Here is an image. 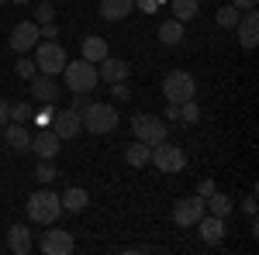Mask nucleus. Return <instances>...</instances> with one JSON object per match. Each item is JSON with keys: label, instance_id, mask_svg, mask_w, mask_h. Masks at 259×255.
Returning <instances> with one entry per match:
<instances>
[{"label": "nucleus", "instance_id": "ddd939ff", "mask_svg": "<svg viewBox=\"0 0 259 255\" xmlns=\"http://www.w3.org/2000/svg\"><path fill=\"white\" fill-rule=\"evenodd\" d=\"M31 93H35V100H41V104H56V100H59V83H56V76L35 73V76H31Z\"/></svg>", "mask_w": 259, "mask_h": 255}, {"label": "nucleus", "instance_id": "72a5a7b5", "mask_svg": "<svg viewBox=\"0 0 259 255\" xmlns=\"http://www.w3.org/2000/svg\"><path fill=\"white\" fill-rule=\"evenodd\" d=\"M211 193H214V183H211V179H200V186H197V196H204V200H207Z\"/></svg>", "mask_w": 259, "mask_h": 255}, {"label": "nucleus", "instance_id": "4468645a", "mask_svg": "<svg viewBox=\"0 0 259 255\" xmlns=\"http://www.w3.org/2000/svg\"><path fill=\"white\" fill-rule=\"evenodd\" d=\"M97 76L104 79V83H124L128 79V62L124 59H114V56H104V59L97 62Z\"/></svg>", "mask_w": 259, "mask_h": 255}, {"label": "nucleus", "instance_id": "a211bd4d", "mask_svg": "<svg viewBox=\"0 0 259 255\" xmlns=\"http://www.w3.org/2000/svg\"><path fill=\"white\" fill-rule=\"evenodd\" d=\"M4 138H7V145H11V148H14L18 156L31 148V135L24 131V124H18V121H14V124H11V121L4 124Z\"/></svg>", "mask_w": 259, "mask_h": 255}, {"label": "nucleus", "instance_id": "f704fd0d", "mask_svg": "<svg viewBox=\"0 0 259 255\" xmlns=\"http://www.w3.org/2000/svg\"><path fill=\"white\" fill-rule=\"evenodd\" d=\"M90 104V93H73V111H83Z\"/></svg>", "mask_w": 259, "mask_h": 255}, {"label": "nucleus", "instance_id": "f3484780", "mask_svg": "<svg viewBox=\"0 0 259 255\" xmlns=\"http://www.w3.org/2000/svg\"><path fill=\"white\" fill-rule=\"evenodd\" d=\"M200 228V238L207 241V245H218L221 238H225V217H214V214H204L197 221Z\"/></svg>", "mask_w": 259, "mask_h": 255}, {"label": "nucleus", "instance_id": "4be33fe9", "mask_svg": "<svg viewBox=\"0 0 259 255\" xmlns=\"http://www.w3.org/2000/svg\"><path fill=\"white\" fill-rule=\"evenodd\" d=\"M104 56H111V52H107V41H104V38H97V35L83 38V59H87V62H94V66H97Z\"/></svg>", "mask_w": 259, "mask_h": 255}, {"label": "nucleus", "instance_id": "e433bc0d", "mask_svg": "<svg viewBox=\"0 0 259 255\" xmlns=\"http://www.w3.org/2000/svg\"><path fill=\"white\" fill-rule=\"evenodd\" d=\"M242 211H245L249 217L256 214V196H245V200H242Z\"/></svg>", "mask_w": 259, "mask_h": 255}, {"label": "nucleus", "instance_id": "c756f323", "mask_svg": "<svg viewBox=\"0 0 259 255\" xmlns=\"http://www.w3.org/2000/svg\"><path fill=\"white\" fill-rule=\"evenodd\" d=\"M31 114H35V111H31V107H28V104H11V121H18V124H24V121H31Z\"/></svg>", "mask_w": 259, "mask_h": 255}, {"label": "nucleus", "instance_id": "f8f14e48", "mask_svg": "<svg viewBox=\"0 0 259 255\" xmlns=\"http://www.w3.org/2000/svg\"><path fill=\"white\" fill-rule=\"evenodd\" d=\"M239 41H242V48H256V41H259V14H256V7L252 11H242V18H239Z\"/></svg>", "mask_w": 259, "mask_h": 255}, {"label": "nucleus", "instance_id": "f03ea898", "mask_svg": "<svg viewBox=\"0 0 259 255\" xmlns=\"http://www.w3.org/2000/svg\"><path fill=\"white\" fill-rule=\"evenodd\" d=\"M62 214V200L52 190H35L28 196V217L35 224H56V217Z\"/></svg>", "mask_w": 259, "mask_h": 255}, {"label": "nucleus", "instance_id": "c9c22d12", "mask_svg": "<svg viewBox=\"0 0 259 255\" xmlns=\"http://www.w3.org/2000/svg\"><path fill=\"white\" fill-rule=\"evenodd\" d=\"M7 121H11V104H7V100H0V128H4Z\"/></svg>", "mask_w": 259, "mask_h": 255}, {"label": "nucleus", "instance_id": "7c9ffc66", "mask_svg": "<svg viewBox=\"0 0 259 255\" xmlns=\"http://www.w3.org/2000/svg\"><path fill=\"white\" fill-rule=\"evenodd\" d=\"M52 18H56V7H52L49 0H41V4H38V11H35V24H49Z\"/></svg>", "mask_w": 259, "mask_h": 255}, {"label": "nucleus", "instance_id": "aec40b11", "mask_svg": "<svg viewBox=\"0 0 259 255\" xmlns=\"http://www.w3.org/2000/svg\"><path fill=\"white\" fill-rule=\"evenodd\" d=\"M59 200H62V211H73V214H80V211H87V203H90V193H87L83 186H69V190H66Z\"/></svg>", "mask_w": 259, "mask_h": 255}, {"label": "nucleus", "instance_id": "4c0bfd02", "mask_svg": "<svg viewBox=\"0 0 259 255\" xmlns=\"http://www.w3.org/2000/svg\"><path fill=\"white\" fill-rule=\"evenodd\" d=\"M232 4H235V7H239V11H252V7H256L259 0H232Z\"/></svg>", "mask_w": 259, "mask_h": 255}, {"label": "nucleus", "instance_id": "423d86ee", "mask_svg": "<svg viewBox=\"0 0 259 255\" xmlns=\"http://www.w3.org/2000/svg\"><path fill=\"white\" fill-rule=\"evenodd\" d=\"M132 131H135V138L145 141V145H159V141H166V135H169L166 121L156 118V114H135V118H132Z\"/></svg>", "mask_w": 259, "mask_h": 255}, {"label": "nucleus", "instance_id": "5701e85b", "mask_svg": "<svg viewBox=\"0 0 259 255\" xmlns=\"http://www.w3.org/2000/svg\"><path fill=\"white\" fill-rule=\"evenodd\" d=\"M159 41L162 45H180L183 41V21H162L159 24Z\"/></svg>", "mask_w": 259, "mask_h": 255}, {"label": "nucleus", "instance_id": "9b49d317", "mask_svg": "<svg viewBox=\"0 0 259 255\" xmlns=\"http://www.w3.org/2000/svg\"><path fill=\"white\" fill-rule=\"evenodd\" d=\"M49 128H52L59 138H76V135L83 131L80 111H73V107H69V111H59V114L52 118V124H49Z\"/></svg>", "mask_w": 259, "mask_h": 255}, {"label": "nucleus", "instance_id": "1a4fd4ad", "mask_svg": "<svg viewBox=\"0 0 259 255\" xmlns=\"http://www.w3.org/2000/svg\"><path fill=\"white\" fill-rule=\"evenodd\" d=\"M207 214V207H204V196H183V200H177V203H173V221H177V224H183V228H187V224H197L200 217Z\"/></svg>", "mask_w": 259, "mask_h": 255}, {"label": "nucleus", "instance_id": "cd10ccee", "mask_svg": "<svg viewBox=\"0 0 259 255\" xmlns=\"http://www.w3.org/2000/svg\"><path fill=\"white\" fill-rule=\"evenodd\" d=\"M180 121H183V124H197V121H200V107L194 104V100L180 104Z\"/></svg>", "mask_w": 259, "mask_h": 255}, {"label": "nucleus", "instance_id": "2f4dec72", "mask_svg": "<svg viewBox=\"0 0 259 255\" xmlns=\"http://www.w3.org/2000/svg\"><path fill=\"white\" fill-rule=\"evenodd\" d=\"M35 73H38V66H35V59H18V76L31 79Z\"/></svg>", "mask_w": 259, "mask_h": 255}, {"label": "nucleus", "instance_id": "dca6fc26", "mask_svg": "<svg viewBox=\"0 0 259 255\" xmlns=\"http://www.w3.org/2000/svg\"><path fill=\"white\" fill-rule=\"evenodd\" d=\"M59 141H62V138L56 135V131H41V135L31 141L28 152H35L38 159H56V156H59Z\"/></svg>", "mask_w": 259, "mask_h": 255}, {"label": "nucleus", "instance_id": "0eeeda50", "mask_svg": "<svg viewBox=\"0 0 259 255\" xmlns=\"http://www.w3.org/2000/svg\"><path fill=\"white\" fill-rule=\"evenodd\" d=\"M66 62H69V59H66L62 45H56V41L35 45V66H38V73H45V76H59Z\"/></svg>", "mask_w": 259, "mask_h": 255}, {"label": "nucleus", "instance_id": "79ce46f5", "mask_svg": "<svg viewBox=\"0 0 259 255\" xmlns=\"http://www.w3.org/2000/svg\"><path fill=\"white\" fill-rule=\"evenodd\" d=\"M0 4H4V0H0Z\"/></svg>", "mask_w": 259, "mask_h": 255}, {"label": "nucleus", "instance_id": "6e6552de", "mask_svg": "<svg viewBox=\"0 0 259 255\" xmlns=\"http://www.w3.org/2000/svg\"><path fill=\"white\" fill-rule=\"evenodd\" d=\"M38 248L41 255H73L76 241H73V231H66V228H49V231H41Z\"/></svg>", "mask_w": 259, "mask_h": 255}, {"label": "nucleus", "instance_id": "39448f33", "mask_svg": "<svg viewBox=\"0 0 259 255\" xmlns=\"http://www.w3.org/2000/svg\"><path fill=\"white\" fill-rule=\"evenodd\" d=\"M149 162H156V169H159V173H183V166H187V152H183L180 145L159 141V145H152Z\"/></svg>", "mask_w": 259, "mask_h": 255}, {"label": "nucleus", "instance_id": "6ab92c4d", "mask_svg": "<svg viewBox=\"0 0 259 255\" xmlns=\"http://www.w3.org/2000/svg\"><path fill=\"white\" fill-rule=\"evenodd\" d=\"M135 11V0H100V18L104 21H124Z\"/></svg>", "mask_w": 259, "mask_h": 255}, {"label": "nucleus", "instance_id": "a878e982", "mask_svg": "<svg viewBox=\"0 0 259 255\" xmlns=\"http://www.w3.org/2000/svg\"><path fill=\"white\" fill-rule=\"evenodd\" d=\"M56 176H59V173H56V166H52V159H41L38 166H35V179H38L41 186H49V183H52Z\"/></svg>", "mask_w": 259, "mask_h": 255}, {"label": "nucleus", "instance_id": "2eb2a0df", "mask_svg": "<svg viewBox=\"0 0 259 255\" xmlns=\"http://www.w3.org/2000/svg\"><path fill=\"white\" fill-rule=\"evenodd\" d=\"M7 248L14 255H28L35 245H31V231L24 228V224H11L7 228Z\"/></svg>", "mask_w": 259, "mask_h": 255}, {"label": "nucleus", "instance_id": "473e14b6", "mask_svg": "<svg viewBox=\"0 0 259 255\" xmlns=\"http://www.w3.org/2000/svg\"><path fill=\"white\" fill-rule=\"evenodd\" d=\"M111 97L118 100V104H124V100L132 97V90H128V86H124V83H111Z\"/></svg>", "mask_w": 259, "mask_h": 255}, {"label": "nucleus", "instance_id": "7ed1b4c3", "mask_svg": "<svg viewBox=\"0 0 259 255\" xmlns=\"http://www.w3.org/2000/svg\"><path fill=\"white\" fill-rule=\"evenodd\" d=\"M62 76H66V86H69L73 93H90V90L100 83L97 66H94V62H87V59L66 62V66H62Z\"/></svg>", "mask_w": 259, "mask_h": 255}, {"label": "nucleus", "instance_id": "58836bf2", "mask_svg": "<svg viewBox=\"0 0 259 255\" xmlns=\"http://www.w3.org/2000/svg\"><path fill=\"white\" fill-rule=\"evenodd\" d=\"M166 121H180V107H177V104L166 107Z\"/></svg>", "mask_w": 259, "mask_h": 255}, {"label": "nucleus", "instance_id": "b1692460", "mask_svg": "<svg viewBox=\"0 0 259 255\" xmlns=\"http://www.w3.org/2000/svg\"><path fill=\"white\" fill-rule=\"evenodd\" d=\"M204 207H207L214 217H228V214H232V196H225V193H218V190H214V193L204 200Z\"/></svg>", "mask_w": 259, "mask_h": 255}, {"label": "nucleus", "instance_id": "c85d7f7f", "mask_svg": "<svg viewBox=\"0 0 259 255\" xmlns=\"http://www.w3.org/2000/svg\"><path fill=\"white\" fill-rule=\"evenodd\" d=\"M52 118H56V104H45L38 114H31V121H35L38 128H49V124H52Z\"/></svg>", "mask_w": 259, "mask_h": 255}, {"label": "nucleus", "instance_id": "412c9836", "mask_svg": "<svg viewBox=\"0 0 259 255\" xmlns=\"http://www.w3.org/2000/svg\"><path fill=\"white\" fill-rule=\"evenodd\" d=\"M149 152H152V145H145V141H132V145H124V162L128 166H135V169H142V166H149Z\"/></svg>", "mask_w": 259, "mask_h": 255}, {"label": "nucleus", "instance_id": "a19ab883", "mask_svg": "<svg viewBox=\"0 0 259 255\" xmlns=\"http://www.w3.org/2000/svg\"><path fill=\"white\" fill-rule=\"evenodd\" d=\"M11 4H31V0H11Z\"/></svg>", "mask_w": 259, "mask_h": 255}, {"label": "nucleus", "instance_id": "9d476101", "mask_svg": "<svg viewBox=\"0 0 259 255\" xmlns=\"http://www.w3.org/2000/svg\"><path fill=\"white\" fill-rule=\"evenodd\" d=\"M35 45H38V24L35 21H21L11 31V48L14 52H31Z\"/></svg>", "mask_w": 259, "mask_h": 255}, {"label": "nucleus", "instance_id": "f257e3e1", "mask_svg": "<svg viewBox=\"0 0 259 255\" xmlns=\"http://www.w3.org/2000/svg\"><path fill=\"white\" fill-rule=\"evenodd\" d=\"M80 121H83V131H90V135H111L114 128H118V111H114V104H87L80 111Z\"/></svg>", "mask_w": 259, "mask_h": 255}, {"label": "nucleus", "instance_id": "20e7f679", "mask_svg": "<svg viewBox=\"0 0 259 255\" xmlns=\"http://www.w3.org/2000/svg\"><path fill=\"white\" fill-rule=\"evenodd\" d=\"M162 97L169 100V104H187V100L197 97V83H194V76L190 73H183V69H173L169 76L162 79Z\"/></svg>", "mask_w": 259, "mask_h": 255}, {"label": "nucleus", "instance_id": "393cba45", "mask_svg": "<svg viewBox=\"0 0 259 255\" xmlns=\"http://www.w3.org/2000/svg\"><path fill=\"white\" fill-rule=\"evenodd\" d=\"M173 7V18L177 21H194L197 18V0H169Z\"/></svg>", "mask_w": 259, "mask_h": 255}, {"label": "nucleus", "instance_id": "bb28decb", "mask_svg": "<svg viewBox=\"0 0 259 255\" xmlns=\"http://www.w3.org/2000/svg\"><path fill=\"white\" fill-rule=\"evenodd\" d=\"M239 18H242V11L235 7V4H228V7H221V11H218V24H221V28H235Z\"/></svg>", "mask_w": 259, "mask_h": 255}, {"label": "nucleus", "instance_id": "ea45409f", "mask_svg": "<svg viewBox=\"0 0 259 255\" xmlns=\"http://www.w3.org/2000/svg\"><path fill=\"white\" fill-rule=\"evenodd\" d=\"M142 7H145V14H156V0H142Z\"/></svg>", "mask_w": 259, "mask_h": 255}]
</instances>
